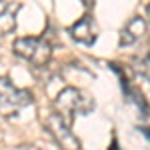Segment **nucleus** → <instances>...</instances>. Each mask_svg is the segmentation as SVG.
I'll return each instance as SVG.
<instances>
[{"mask_svg": "<svg viewBox=\"0 0 150 150\" xmlns=\"http://www.w3.org/2000/svg\"><path fill=\"white\" fill-rule=\"evenodd\" d=\"M54 112L62 116L68 124H72V120L76 116H88L94 110V100L90 94H86L80 88H62L54 98Z\"/></svg>", "mask_w": 150, "mask_h": 150, "instance_id": "nucleus-1", "label": "nucleus"}, {"mask_svg": "<svg viewBox=\"0 0 150 150\" xmlns=\"http://www.w3.org/2000/svg\"><path fill=\"white\" fill-rule=\"evenodd\" d=\"M14 54L24 58L26 62L34 64V66H44L52 56V46L48 44V40L38 38V36H22L14 40Z\"/></svg>", "mask_w": 150, "mask_h": 150, "instance_id": "nucleus-2", "label": "nucleus"}, {"mask_svg": "<svg viewBox=\"0 0 150 150\" xmlns=\"http://www.w3.org/2000/svg\"><path fill=\"white\" fill-rule=\"evenodd\" d=\"M32 104V94L0 76V116H14Z\"/></svg>", "mask_w": 150, "mask_h": 150, "instance_id": "nucleus-3", "label": "nucleus"}, {"mask_svg": "<svg viewBox=\"0 0 150 150\" xmlns=\"http://www.w3.org/2000/svg\"><path fill=\"white\" fill-rule=\"evenodd\" d=\"M44 126L60 150H80V140L72 132V124H68L58 112H52L46 116Z\"/></svg>", "mask_w": 150, "mask_h": 150, "instance_id": "nucleus-4", "label": "nucleus"}, {"mask_svg": "<svg viewBox=\"0 0 150 150\" xmlns=\"http://www.w3.org/2000/svg\"><path fill=\"white\" fill-rule=\"evenodd\" d=\"M68 32L72 36V40L80 42L84 46H92L96 42V38H98V24L90 14H84L80 20H76L70 26Z\"/></svg>", "mask_w": 150, "mask_h": 150, "instance_id": "nucleus-5", "label": "nucleus"}, {"mask_svg": "<svg viewBox=\"0 0 150 150\" xmlns=\"http://www.w3.org/2000/svg\"><path fill=\"white\" fill-rule=\"evenodd\" d=\"M146 26H148L146 18H142V16L130 18L124 24V28L120 30V46H130V44L138 42L140 38L144 36V32H146Z\"/></svg>", "mask_w": 150, "mask_h": 150, "instance_id": "nucleus-6", "label": "nucleus"}, {"mask_svg": "<svg viewBox=\"0 0 150 150\" xmlns=\"http://www.w3.org/2000/svg\"><path fill=\"white\" fill-rule=\"evenodd\" d=\"M18 10H20V2H0V36L14 32Z\"/></svg>", "mask_w": 150, "mask_h": 150, "instance_id": "nucleus-7", "label": "nucleus"}, {"mask_svg": "<svg viewBox=\"0 0 150 150\" xmlns=\"http://www.w3.org/2000/svg\"><path fill=\"white\" fill-rule=\"evenodd\" d=\"M108 150H120V148H118V144H116V140H112V144H110V148H108Z\"/></svg>", "mask_w": 150, "mask_h": 150, "instance_id": "nucleus-8", "label": "nucleus"}, {"mask_svg": "<svg viewBox=\"0 0 150 150\" xmlns=\"http://www.w3.org/2000/svg\"><path fill=\"white\" fill-rule=\"evenodd\" d=\"M146 16H148V20H150V4L146 6Z\"/></svg>", "mask_w": 150, "mask_h": 150, "instance_id": "nucleus-9", "label": "nucleus"}]
</instances>
